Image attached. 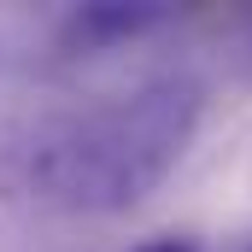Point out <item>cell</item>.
Masks as SVG:
<instances>
[{
  "label": "cell",
  "instance_id": "cell-1",
  "mask_svg": "<svg viewBox=\"0 0 252 252\" xmlns=\"http://www.w3.org/2000/svg\"><path fill=\"white\" fill-rule=\"evenodd\" d=\"M199 118L205 82L193 70H158L112 100L18 124L0 141V182L47 211L118 217L164 188Z\"/></svg>",
  "mask_w": 252,
  "mask_h": 252
},
{
  "label": "cell",
  "instance_id": "cell-2",
  "mask_svg": "<svg viewBox=\"0 0 252 252\" xmlns=\"http://www.w3.org/2000/svg\"><path fill=\"white\" fill-rule=\"evenodd\" d=\"M164 24H176V6H164V0H88V6H70L64 12L59 47L70 59H88V53L141 41V35H153Z\"/></svg>",
  "mask_w": 252,
  "mask_h": 252
},
{
  "label": "cell",
  "instance_id": "cell-3",
  "mask_svg": "<svg viewBox=\"0 0 252 252\" xmlns=\"http://www.w3.org/2000/svg\"><path fill=\"white\" fill-rule=\"evenodd\" d=\"M229 47H235V53H229V59H235V70H241V76L252 82V6H247V12H235V30H229Z\"/></svg>",
  "mask_w": 252,
  "mask_h": 252
},
{
  "label": "cell",
  "instance_id": "cell-4",
  "mask_svg": "<svg viewBox=\"0 0 252 252\" xmlns=\"http://www.w3.org/2000/svg\"><path fill=\"white\" fill-rule=\"evenodd\" d=\"M124 252H205L193 235H147V241H135V247H124Z\"/></svg>",
  "mask_w": 252,
  "mask_h": 252
},
{
  "label": "cell",
  "instance_id": "cell-5",
  "mask_svg": "<svg viewBox=\"0 0 252 252\" xmlns=\"http://www.w3.org/2000/svg\"><path fill=\"white\" fill-rule=\"evenodd\" d=\"M235 252H252V241H241V247H235Z\"/></svg>",
  "mask_w": 252,
  "mask_h": 252
}]
</instances>
